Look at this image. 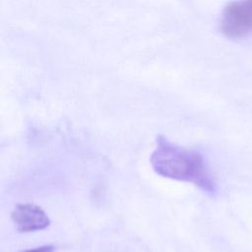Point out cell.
<instances>
[{"mask_svg":"<svg viewBox=\"0 0 252 252\" xmlns=\"http://www.w3.org/2000/svg\"><path fill=\"white\" fill-rule=\"evenodd\" d=\"M220 31L228 38H242L252 33V0H236L223 9Z\"/></svg>","mask_w":252,"mask_h":252,"instance_id":"obj_2","label":"cell"},{"mask_svg":"<svg viewBox=\"0 0 252 252\" xmlns=\"http://www.w3.org/2000/svg\"><path fill=\"white\" fill-rule=\"evenodd\" d=\"M55 246L54 245H42L34 248H31L22 252H54L55 251Z\"/></svg>","mask_w":252,"mask_h":252,"instance_id":"obj_4","label":"cell"},{"mask_svg":"<svg viewBox=\"0 0 252 252\" xmlns=\"http://www.w3.org/2000/svg\"><path fill=\"white\" fill-rule=\"evenodd\" d=\"M11 219L19 232H34L45 229L50 224L48 215L33 204H19L11 214Z\"/></svg>","mask_w":252,"mask_h":252,"instance_id":"obj_3","label":"cell"},{"mask_svg":"<svg viewBox=\"0 0 252 252\" xmlns=\"http://www.w3.org/2000/svg\"><path fill=\"white\" fill-rule=\"evenodd\" d=\"M150 162L159 176L192 183L209 195L217 192V183L202 154L179 146L165 136H157Z\"/></svg>","mask_w":252,"mask_h":252,"instance_id":"obj_1","label":"cell"}]
</instances>
